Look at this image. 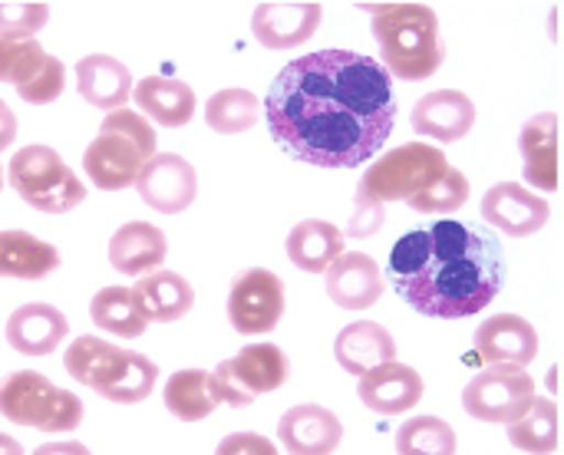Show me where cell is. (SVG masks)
Wrapping results in <instances>:
<instances>
[{
	"instance_id": "obj_1",
	"label": "cell",
	"mask_w": 564,
	"mask_h": 455,
	"mask_svg": "<svg viewBox=\"0 0 564 455\" xmlns=\"http://www.w3.org/2000/svg\"><path fill=\"white\" fill-rule=\"evenodd\" d=\"M264 116L274 142L297 162L317 169L364 165L393 132V76L373 56L317 50L274 76Z\"/></svg>"
},
{
	"instance_id": "obj_2",
	"label": "cell",
	"mask_w": 564,
	"mask_h": 455,
	"mask_svg": "<svg viewBox=\"0 0 564 455\" xmlns=\"http://www.w3.org/2000/svg\"><path fill=\"white\" fill-rule=\"evenodd\" d=\"M390 278L416 314L459 321L496 301L506 284V258L489 231L440 218L393 245Z\"/></svg>"
},
{
	"instance_id": "obj_3",
	"label": "cell",
	"mask_w": 564,
	"mask_h": 455,
	"mask_svg": "<svg viewBox=\"0 0 564 455\" xmlns=\"http://www.w3.org/2000/svg\"><path fill=\"white\" fill-rule=\"evenodd\" d=\"M449 169L453 165H449L446 152L430 142H406V145L387 152L364 172V178L357 185V212L350 221V235L367 238V235L380 231L383 205L413 202L416 195L430 192Z\"/></svg>"
},
{
	"instance_id": "obj_4",
	"label": "cell",
	"mask_w": 564,
	"mask_h": 455,
	"mask_svg": "<svg viewBox=\"0 0 564 455\" xmlns=\"http://www.w3.org/2000/svg\"><path fill=\"white\" fill-rule=\"evenodd\" d=\"M373 36L380 43V59L390 76L406 83L430 79L443 59L446 46L440 36V17L426 3H373Z\"/></svg>"
},
{
	"instance_id": "obj_5",
	"label": "cell",
	"mask_w": 564,
	"mask_h": 455,
	"mask_svg": "<svg viewBox=\"0 0 564 455\" xmlns=\"http://www.w3.org/2000/svg\"><path fill=\"white\" fill-rule=\"evenodd\" d=\"M63 367L76 383L89 387L93 393L119 407H135L149 400L159 383V367L149 357L135 350H122L93 334L76 337L66 347Z\"/></svg>"
},
{
	"instance_id": "obj_6",
	"label": "cell",
	"mask_w": 564,
	"mask_h": 455,
	"mask_svg": "<svg viewBox=\"0 0 564 455\" xmlns=\"http://www.w3.org/2000/svg\"><path fill=\"white\" fill-rule=\"evenodd\" d=\"M155 145H159L155 129L142 112L135 109L106 112L99 122V136L83 152V172L102 192L132 188L142 169L159 155Z\"/></svg>"
},
{
	"instance_id": "obj_7",
	"label": "cell",
	"mask_w": 564,
	"mask_h": 455,
	"mask_svg": "<svg viewBox=\"0 0 564 455\" xmlns=\"http://www.w3.org/2000/svg\"><path fill=\"white\" fill-rule=\"evenodd\" d=\"M0 416L23 430L73 433L83 423V400L36 370H17L0 380Z\"/></svg>"
},
{
	"instance_id": "obj_8",
	"label": "cell",
	"mask_w": 564,
	"mask_h": 455,
	"mask_svg": "<svg viewBox=\"0 0 564 455\" xmlns=\"http://www.w3.org/2000/svg\"><path fill=\"white\" fill-rule=\"evenodd\" d=\"M7 178L13 192L43 215H66L86 198V185L50 145H23L13 152Z\"/></svg>"
},
{
	"instance_id": "obj_9",
	"label": "cell",
	"mask_w": 564,
	"mask_h": 455,
	"mask_svg": "<svg viewBox=\"0 0 564 455\" xmlns=\"http://www.w3.org/2000/svg\"><path fill=\"white\" fill-rule=\"evenodd\" d=\"M291 364L278 344H248L238 357L215 367V387L221 403L231 410L251 407L258 397L274 393L288 383Z\"/></svg>"
},
{
	"instance_id": "obj_10",
	"label": "cell",
	"mask_w": 564,
	"mask_h": 455,
	"mask_svg": "<svg viewBox=\"0 0 564 455\" xmlns=\"http://www.w3.org/2000/svg\"><path fill=\"white\" fill-rule=\"evenodd\" d=\"M0 83H10L30 106L56 102L66 89L63 59L50 56L36 36H0Z\"/></svg>"
},
{
	"instance_id": "obj_11",
	"label": "cell",
	"mask_w": 564,
	"mask_h": 455,
	"mask_svg": "<svg viewBox=\"0 0 564 455\" xmlns=\"http://www.w3.org/2000/svg\"><path fill=\"white\" fill-rule=\"evenodd\" d=\"M535 400V380L525 367H489L476 373L463 390V410L479 423L512 426L529 413Z\"/></svg>"
},
{
	"instance_id": "obj_12",
	"label": "cell",
	"mask_w": 564,
	"mask_h": 455,
	"mask_svg": "<svg viewBox=\"0 0 564 455\" xmlns=\"http://www.w3.org/2000/svg\"><path fill=\"white\" fill-rule=\"evenodd\" d=\"M284 317V281L274 271L248 268L231 281L228 321L241 337H264Z\"/></svg>"
},
{
	"instance_id": "obj_13",
	"label": "cell",
	"mask_w": 564,
	"mask_h": 455,
	"mask_svg": "<svg viewBox=\"0 0 564 455\" xmlns=\"http://www.w3.org/2000/svg\"><path fill=\"white\" fill-rule=\"evenodd\" d=\"M139 198L159 212V215H182L192 208L198 195V175L195 165L175 152H159L135 182Z\"/></svg>"
},
{
	"instance_id": "obj_14",
	"label": "cell",
	"mask_w": 564,
	"mask_h": 455,
	"mask_svg": "<svg viewBox=\"0 0 564 455\" xmlns=\"http://www.w3.org/2000/svg\"><path fill=\"white\" fill-rule=\"evenodd\" d=\"M482 218L506 231L509 238H529L542 231L552 218V208L542 195L529 192L519 182H499L482 198Z\"/></svg>"
},
{
	"instance_id": "obj_15",
	"label": "cell",
	"mask_w": 564,
	"mask_h": 455,
	"mask_svg": "<svg viewBox=\"0 0 564 455\" xmlns=\"http://www.w3.org/2000/svg\"><path fill=\"white\" fill-rule=\"evenodd\" d=\"M278 440L291 455H334L344 443V423L327 407L301 403L281 416Z\"/></svg>"
},
{
	"instance_id": "obj_16",
	"label": "cell",
	"mask_w": 564,
	"mask_h": 455,
	"mask_svg": "<svg viewBox=\"0 0 564 455\" xmlns=\"http://www.w3.org/2000/svg\"><path fill=\"white\" fill-rule=\"evenodd\" d=\"M476 354L489 367H529L539 357V334L519 314H496L479 324Z\"/></svg>"
},
{
	"instance_id": "obj_17",
	"label": "cell",
	"mask_w": 564,
	"mask_h": 455,
	"mask_svg": "<svg viewBox=\"0 0 564 455\" xmlns=\"http://www.w3.org/2000/svg\"><path fill=\"white\" fill-rule=\"evenodd\" d=\"M324 20L321 3H258L251 17L254 40L268 50H291L307 43Z\"/></svg>"
},
{
	"instance_id": "obj_18",
	"label": "cell",
	"mask_w": 564,
	"mask_h": 455,
	"mask_svg": "<svg viewBox=\"0 0 564 455\" xmlns=\"http://www.w3.org/2000/svg\"><path fill=\"white\" fill-rule=\"evenodd\" d=\"M327 297L344 311H367L383 297V271L364 251H344L327 271Z\"/></svg>"
},
{
	"instance_id": "obj_19",
	"label": "cell",
	"mask_w": 564,
	"mask_h": 455,
	"mask_svg": "<svg viewBox=\"0 0 564 455\" xmlns=\"http://www.w3.org/2000/svg\"><path fill=\"white\" fill-rule=\"evenodd\" d=\"M410 119H413V129L426 139L459 142L476 126V102L459 89H436V93H426L413 106Z\"/></svg>"
},
{
	"instance_id": "obj_20",
	"label": "cell",
	"mask_w": 564,
	"mask_h": 455,
	"mask_svg": "<svg viewBox=\"0 0 564 455\" xmlns=\"http://www.w3.org/2000/svg\"><path fill=\"white\" fill-rule=\"evenodd\" d=\"M69 321L53 304H23L7 317V344L23 357H50L63 347Z\"/></svg>"
},
{
	"instance_id": "obj_21",
	"label": "cell",
	"mask_w": 564,
	"mask_h": 455,
	"mask_svg": "<svg viewBox=\"0 0 564 455\" xmlns=\"http://www.w3.org/2000/svg\"><path fill=\"white\" fill-rule=\"evenodd\" d=\"M334 357L350 377H367L387 364L397 360V340L393 334L377 321H354L347 324L334 340Z\"/></svg>"
},
{
	"instance_id": "obj_22",
	"label": "cell",
	"mask_w": 564,
	"mask_h": 455,
	"mask_svg": "<svg viewBox=\"0 0 564 455\" xmlns=\"http://www.w3.org/2000/svg\"><path fill=\"white\" fill-rule=\"evenodd\" d=\"M76 89L89 106L102 112H116V109H126L135 83L122 59L109 53H89L76 63Z\"/></svg>"
},
{
	"instance_id": "obj_23",
	"label": "cell",
	"mask_w": 564,
	"mask_h": 455,
	"mask_svg": "<svg viewBox=\"0 0 564 455\" xmlns=\"http://www.w3.org/2000/svg\"><path fill=\"white\" fill-rule=\"evenodd\" d=\"M357 397L367 410L380 416H400V413H410L423 400V377L413 367L393 360L367 373L357 387Z\"/></svg>"
},
{
	"instance_id": "obj_24",
	"label": "cell",
	"mask_w": 564,
	"mask_h": 455,
	"mask_svg": "<svg viewBox=\"0 0 564 455\" xmlns=\"http://www.w3.org/2000/svg\"><path fill=\"white\" fill-rule=\"evenodd\" d=\"M165 254H169V241L162 228L149 221H126L109 238V264L112 271L129 278H145L152 271H162Z\"/></svg>"
},
{
	"instance_id": "obj_25",
	"label": "cell",
	"mask_w": 564,
	"mask_h": 455,
	"mask_svg": "<svg viewBox=\"0 0 564 455\" xmlns=\"http://www.w3.org/2000/svg\"><path fill=\"white\" fill-rule=\"evenodd\" d=\"M132 99L139 112L165 129H182L195 116V89L175 76H145L135 83Z\"/></svg>"
},
{
	"instance_id": "obj_26",
	"label": "cell",
	"mask_w": 564,
	"mask_h": 455,
	"mask_svg": "<svg viewBox=\"0 0 564 455\" xmlns=\"http://www.w3.org/2000/svg\"><path fill=\"white\" fill-rule=\"evenodd\" d=\"M519 149L525 159V182L539 192L558 188V116L539 112L522 126Z\"/></svg>"
},
{
	"instance_id": "obj_27",
	"label": "cell",
	"mask_w": 564,
	"mask_h": 455,
	"mask_svg": "<svg viewBox=\"0 0 564 455\" xmlns=\"http://www.w3.org/2000/svg\"><path fill=\"white\" fill-rule=\"evenodd\" d=\"M59 251L30 231H0V278L43 281L59 268Z\"/></svg>"
},
{
	"instance_id": "obj_28",
	"label": "cell",
	"mask_w": 564,
	"mask_h": 455,
	"mask_svg": "<svg viewBox=\"0 0 564 455\" xmlns=\"http://www.w3.org/2000/svg\"><path fill=\"white\" fill-rule=\"evenodd\" d=\"M344 254V231L330 221L307 218L291 228L288 235V258L297 271L307 274H327L330 264Z\"/></svg>"
},
{
	"instance_id": "obj_29",
	"label": "cell",
	"mask_w": 564,
	"mask_h": 455,
	"mask_svg": "<svg viewBox=\"0 0 564 455\" xmlns=\"http://www.w3.org/2000/svg\"><path fill=\"white\" fill-rule=\"evenodd\" d=\"M162 400H165V410L182 423H202L221 407L215 373H208V370H178V373H172L165 380Z\"/></svg>"
},
{
	"instance_id": "obj_30",
	"label": "cell",
	"mask_w": 564,
	"mask_h": 455,
	"mask_svg": "<svg viewBox=\"0 0 564 455\" xmlns=\"http://www.w3.org/2000/svg\"><path fill=\"white\" fill-rule=\"evenodd\" d=\"M89 317L99 331L119 340H135L152 324L135 288H102L89 304Z\"/></svg>"
},
{
	"instance_id": "obj_31",
	"label": "cell",
	"mask_w": 564,
	"mask_h": 455,
	"mask_svg": "<svg viewBox=\"0 0 564 455\" xmlns=\"http://www.w3.org/2000/svg\"><path fill=\"white\" fill-rule=\"evenodd\" d=\"M135 294L149 314V321L172 324L182 321L195 304V288L178 271H152L135 281Z\"/></svg>"
},
{
	"instance_id": "obj_32",
	"label": "cell",
	"mask_w": 564,
	"mask_h": 455,
	"mask_svg": "<svg viewBox=\"0 0 564 455\" xmlns=\"http://www.w3.org/2000/svg\"><path fill=\"white\" fill-rule=\"evenodd\" d=\"M509 443L529 455H552L558 449V407L549 397H535L529 413L509 426Z\"/></svg>"
},
{
	"instance_id": "obj_33",
	"label": "cell",
	"mask_w": 564,
	"mask_h": 455,
	"mask_svg": "<svg viewBox=\"0 0 564 455\" xmlns=\"http://www.w3.org/2000/svg\"><path fill=\"white\" fill-rule=\"evenodd\" d=\"M261 99L251 89H218L208 102H205V122L208 129L221 132V136H238L248 132L258 119H261Z\"/></svg>"
},
{
	"instance_id": "obj_34",
	"label": "cell",
	"mask_w": 564,
	"mask_h": 455,
	"mask_svg": "<svg viewBox=\"0 0 564 455\" xmlns=\"http://www.w3.org/2000/svg\"><path fill=\"white\" fill-rule=\"evenodd\" d=\"M456 430L440 416H416L397 430L400 455H456Z\"/></svg>"
},
{
	"instance_id": "obj_35",
	"label": "cell",
	"mask_w": 564,
	"mask_h": 455,
	"mask_svg": "<svg viewBox=\"0 0 564 455\" xmlns=\"http://www.w3.org/2000/svg\"><path fill=\"white\" fill-rule=\"evenodd\" d=\"M469 202V178L459 169H449L430 192L416 195L413 202H406L413 212L420 215H453Z\"/></svg>"
},
{
	"instance_id": "obj_36",
	"label": "cell",
	"mask_w": 564,
	"mask_h": 455,
	"mask_svg": "<svg viewBox=\"0 0 564 455\" xmlns=\"http://www.w3.org/2000/svg\"><path fill=\"white\" fill-rule=\"evenodd\" d=\"M50 20L46 3H0V36H36Z\"/></svg>"
},
{
	"instance_id": "obj_37",
	"label": "cell",
	"mask_w": 564,
	"mask_h": 455,
	"mask_svg": "<svg viewBox=\"0 0 564 455\" xmlns=\"http://www.w3.org/2000/svg\"><path fill=\"white\" fill-rule=\"evenodd\" d=\"M215 455H281L278 446L261 433H231L218 443Z\"/></svg>"
},
{
	"instance_id": "obj_38",
	"label": "cell",
	"mask_w": 564,
	"mask_h": 455,
	"mask_svg": "<svg viewBox=\"0 0 564 455\" xmlns=\"http://www.w3.org/2000/svg\"><path fill=\"white\" fill-rule=\"evenodd\" d=\"M13 139H17V116H13V109L0 99V152L10 149Z\"/></svg>"
},
{
	"instance_id": "obj_39",
	"label": "cell",
	"mask_w": 564,
	"mask_h": 455,
	"mask_svg": "<svg viewBox=\"0 0 564 455\" xmlns=\"http://www.w3.org/2000/svg\"><path fill=\"white\" fill-rule=\"evenodd\" d=\"M33 455H93L83 443H73V440H66V443H46V446H36Z\"/></svg>"
},
{
	"instance_id": "obj_40",
	"label": "cell",
	"mask_w": 564,
	"mask_h": 455,
	"mask_svg": "<svg viewBox=\"0 0 564 455\" xmlns=\"http://www.w3.org/2000/svg\"><path fill=\"white\" fill-rule=\"evenodd\" d=\"M0 455H23V446H20L13 436L0 433Z\"/></svg>"
},
{
	"instance_id": "obj_41",
	"label": "cell",
	"mask_w": 564,
	"mask_h": 455,
	"mask_svg": "<svg viewBox=\"0 0 564 455\" xmlns=\"http://www.w3.org/2000/svg\"><path fill=\"white\" fill-rule=\"evenodd\" d=\"M0 188H3V165H0Z\"/></svg>"
}]
</instances>
